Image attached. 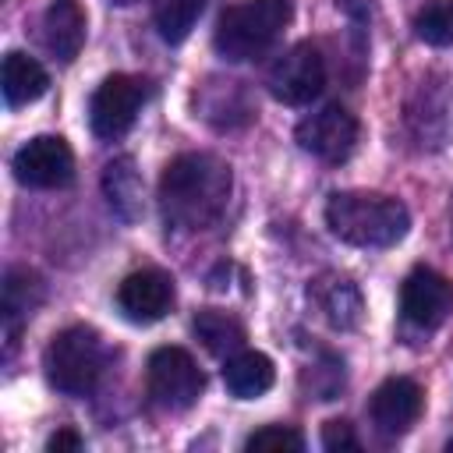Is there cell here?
<instances>
[{
    "label": "cell",
    "mask_w": 453,
    "mask_h": 453,
    "mask_svg": "<svg viewBox=\"0 0 453 453\" xmlns=\"http://www.w3.org/2000/svg\"><path fill=\"white\" fill-rule=\"evenodd\" d=\"M230 166L212 152H184L166 163L159 177V209L170 226L205 230L212 226L230 202Z\"/></svg>",
    "instance_id": "1"
},
{
    "label": "cell",
    "mask_w": 453,
    "mask_h": 453,
    "mask_svg": "<svg viewBox=\"0 0 453 453\" xmlns=\"http://www.w3.org/2000/svg\"><path fill=\"white\" fill-rule=\"evenodd\" d=\"M326 226L354 248H389L403 241L411 212L400 198L375 191H336L326 202Z\"/></svg>",
    "instance_id": "2"
},
{
    "label": "cell",
    "mask_w": 453,
    "mask_h": 453,
    "mask_svg": "<svg viewBox=\"0 0 453 453\" xmlns=\"http://www.w3.org/2000/svg\"><path fill=\"white\" fill-rule=\"evenodd\" d=\"M290 0H241L230 4L216 21V50L226 60H255L273 50V42L290 25Z\"/></svg>",
    "instance_id": "3"
},
{
    "label": "cell",
    "mask_w": 453,
    "mask_h": 453,
    "mask_svg": "<svg viewBox=\"0 0 453 453\" xmlns=\"http://www.w3.org/2000/svg\"><path fill=\"white\" fill-rule=\"evenodd\" d=\"M42 365H46V379L57 393L85 396L96 389V382L106 368V350L92 326H67L50 340Z\"/></svg>",
    "instance_id": "4"
},
{
    "label": "cell",
    "mask_w": 453,
    "mask_h": 453,
    "mask_svg": "<svg viewBox=\"0 0 453 453\" xmlns=\"http://www.w3.org/2000/svg\"><path fill=\"white\" fill-rule=\"evenodd\" d=\"M145 386H149V400L159 411L180 414V411L198 403L205 375H202V368L195 365V357L184 347H156L149 354Z\"/></svg>",
    "instance_id": "5"
},
{
    "label": "cell",
    "mask_w": 453,
    "mask_h": 453,
    "mask_svg": "<svg viewBox=\"0 0 453 453\" xmlns=\"http://www.w3.org/2000/svg\"><path fill=\"white\" fill-rule=\"evenodd\" d=\"M265 85H269L273 99H280L287 106H304L326 85V60L311 42H297L273 60Z\"/></svg>",
    "instance_id": "6"
},
{
    "label": "cell",
    "mask_w": 453,
    "mask_h": 453,
    "mask_svg": "<svg viewBox=\"0 0 453 453\" xmlns=\"http://www.w3.org/2000/svg\"><path fill=\"white\" fill-rule=\"evenodd\" d=\"M357 117L347 106L329 103L297 124V145L322 163H343L357 145Z\"/></svg>",
    "instance_id": "7"
},
{
    "label": "cell",
    "mask_w": 453,
    "mask_h": 453,
    "mask_svg": "<svg viewBox=\"0 0 453 453\" xmlns=\"http://www.w3.org/2000/svg\"><path fill=\"white\" fill-rule=\"evenodd\" d=\"M145 103V81L131 78V74H110L103 78V85L92 92L88 103V124L99 138H120L124 131H131L138 110Z\"/></svg>",
    "instance_id": "8"
},
{
    "label": "cell",
    "mask_w": 453,
    "mask_h": 453,
    "mask_svg": "<svg viewBox=\"0 0 453 453\" xmlns=\"http://www.w3.org/2000/svg\"><path fill=\"white\" fill-rule=\"evenodd\" d=\"M11 170L25 188H67L74 180V152L60 134H39L14 152Z\"/></svg>",
    "instance_id": "9"
},
{
    "label": "cell",
    "mask_w": 453,
    "mask_h": 453,
    "mask_svg": "<svg viewBox=\"0 0 453 453\" xmlns=\"http://www.w3.org/2000/svg\"><path fill=\"white\" fill-rule=\"evenodd\" d=\"M449 311H453V283L428 265L411 269L400 287V315L418 329H435L449 319Z\"/></svg>",
    "instance_id": "10"
},
{
    "label": "cell",
    "mask_w": 453,
    "mask_h": 453,
    "mask_svg": "<svg viewBox=\"0 0 453 453\" xmlns=\"http://www.w3.org/2000/svg\"><path fill=\"white\" fill-rule=\"evenodd\" d=\"M117 308L127 322H138V326L159 322L173 308V280L163 269H138L120 280Z\"/></svg>",
    "instance_id": "11"
},
{
    "label": "cell",
    "mask_w": 453,
    "mask_h": 453,
    "mask_svg": "<svg viewBox=\"0 0 453 453\" xmlns=\"http://www.w3.org/2000/svg\"><path fill=\"white\" fill-rule=\"evenodd\" d=\"M421 407H425V393L414 379L407 375H393L386 379L372 400H368V414H372V425L382 432V435H403L418 418H421Z\"/></svg>",
    "instance_id": "12"
},
{
    "label": "cell",
    "mask_w": 453,
    "mask_h": 453,
    "mask_svg": "<svg viewBox=\"0 0 453 453\" xmlns=\"http://www.w3.org/2000/svg\"><path fill=\"white\" fill-rule=\"evenodd\" d=\"M311 301L319 304L322 319L333 326V329H354L361 322V311H365V301H361V290L354 280L347 276H336V273H326L319 276L311 287H308Z\"/></svg>",
    "instance_id": "13"
},
{
    "label": "cell",
    "mask_w": 453,
    "mask_h": 453,
    "mask_svg": "<svg viewBox=\"0 0 453 453\" xmlns=\"http://www.w3.org/2000/svg\"><path fill=\"white\" fill-rule=\"evenodd\" d=\"M42 39H46V50L60 64H71L85 46V11H81V4L78 0H53L42 14Z\"/></svg>",
    "instance_id": "14"
},
{
    "label": "cell",
    "mask_w": 453,
    "mask_h": 453,
    "mask_svg": "<svg viewBox=\"0 0 453 453\" xmlns=\"http://www.w3.org/2000/svg\"><path fill=\"white\" fill-rule=\"evenodd\" d=\"M42 301V280L32 269H7L4 276V329H7V354L18 343L21 322L39 308Z\"/></svg>",
    "instance_id": "15"
},
{
    "label": "cell",
    "mask_w": 453,
    "mask_h": 453,
    "mask_svg": "<svg viewBox=\"0 0 453 453\" xmlns=\"http://www.w3.org/2000/svg\"><path fill=\"white\" fill-rule=\"evenodd\" d=\"M223 382L237 400H255L265 389H273L276 382V368L265 354L258 350H237L234 357H226L223 365Z\"/></svg>",
    "instance_id": "16"
},
{
    "label": "cell",
    "mask_w": 453,
    "mask_h": 453,
    "mask_svg": "<svg viewBox=\"0 0 453 453\" xmlns=\"http://www.w3.org/2000/svg\"><path fill=\"white\" fill-rule=\"evenodd\" d=\"M46 85H50V74L35 57H28L21 50H11L4 57V99H7V106L35 103L46 92Z\"/></svg>",
    "instance_id": "17"
},
{
    "label": "cell",
    "mask_w": 453,
    "mask_h": 453,
    "mask_svg": "<svg viewBox=\"0 0 453 453\" xmlns=\"http://www.w3.org/2000/svg\"><path fill=\"white\" fill-rule=\"evenodd\" d=\"M191 329L202 340V347L216 357H234L237 350H244V340H248L241 319H234L230 311H219V308H202L191 319Z\"/></svg>",
    "instance_id": "18"
},
{
    "label": "cell",
    "mask_w": 453,
    "mask_h": 453,
    "mask_svg": "<svg viewBox=\"0 0 453 453\" xmlns=\"http://www.w3.org/2000/svg\"><path fill=\"white\" fill-rule=\"evenodd\" d=\"M103 191L113 205V212L120 219H138L142 216V177L134 170V163L124 156V159H113L103 173Z\"/></svg>",
    "instance_id": "19"
},
{
    "label": "cell",
    "mask_w": 453,
    "mask_h": 453,
    "mask_svg": "<svg viewBox=\"0 0 453 453\" xmlns=\"http://www.w3.org/2000/svg\"><path fill=\"white\" fill-rule=\"evenodd\" d=\"M205 0H156V28L166 42H184L202 14Z\"/></svg>",
    "instance_id": "20"
},
{
    "label": "cell",
    "mask_w": 453,
    "mask_h": 453,
    "mask_svg": "<svg viewBox=\"0 0 453 453\" xmlns=\"http://www.w3.org/2000/svg\"><path fill=\"white\" fill-rule=\"evenodd\" d=\"M414 35L428 46H453V0H428L414 14Z\"/></svg>",
    "instance_id": "21"
},
{
    "label": "cell",
    "mask_w": 453,
    "mask_h": 453,
    "mask_svg": "<svg viewBox=\"0 0 453 453\" xmlns=\"http://www.w3.org/2000/svg\"><path fill=\"white\" fill-rule=\"evenodd\" d=\"M244 449H251V453L255 449L258 453H301L304 439H301V432H294L287 425H265L244 439Z\"/></svg>",
    "instance_id": "22"
},
{
    "label": "cell",
    "mask_w": 453,
    "mask_h": 453,
    "mask_svg": "<svg viewBox=\"0 0 453 453\" xmlns=\"http://www.w3.org/2000/svg\"><path fill=\"white\" fill-rule=\"evenodd\" d=\"M322 446L333 449V453H354V449H361L350 421H343V418H333V421L322 425Z\"/></svg>",
    "instance_id": "23"
},
{
    "label": "cell",
    "mask_w": 453,
    "mask_h": 453,
    "mask_svg": "<svg viewBox=\"0 0 453 453\" xmlns=\"http://www.w3.org/2000/svg\"><path fill=\"white\" fill-rule=\"evenodd\" d=\"M85 446V439L74 432V428H57L53 435H50V442H46V449L50 453H64V449H81Z\"/></svg>",
    "instance_id": "24"
},
{
    "label": "cell",
    "mask_w": 453,
    "mask_h": 453,
    "mask_svg": "<svg viewBox=\"0 0 453 453\" xmlns=\"http://www.w3.org/2000/svg\"><path fill=\"white\" fill-rule=\"evenodd\" d=\"M340 7H343L347 14H354V18H365L368 7H372V0H340Z\"/></svg>",
    "instance_id": "25"
},
{
    "label": "cell",
    "mask_w": 453,
    "mask_h": 453,
    "mask_svg": "<svg viewBox=\"0 0 453 453\" xmlns=\"http://www.w3.org/2000/svg\"><path fill=\"white\" fill-rule=\"evenodd\" d=\"M110 4H120V7H127V4H138V0H110Z\"/></svg>",
    "instance_id": "26"
},
{
    "label": "cell",
    "mask_w": 453,
    "mask_h": 453,
    "mask_svg": "<svg viewBox=\"0 0 453 453\" xmlns=\"http://www.w3.org/2000/svg\"><path fill=\"white\" fill-rule=\"evenodd\" d=\"M446 449H449V453H453V439H449V442H446Z\"/></svg>",
    "instance_id": "27"
}]
</instances>
